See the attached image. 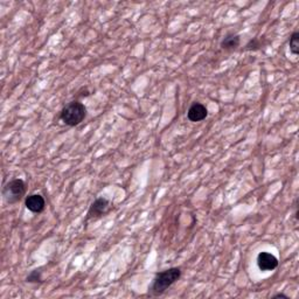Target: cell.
<instances>
[{
    "label": "cell",
    "mask_w": 299,
    "mask_h": 299,
    "mask_svg": "<svg viewBox=\"0 0 299 299\" xmlns=\"http://www.w3.org/2000/svg\"><path fill=\"white\" fill-rule=\"evenodd\" d=\"M180 277L181 270L179 268H170L167 270H164L161 273L157 274V276L154 277L152 284H151L149 289L150 295H163L164 292L167 291V289H170L177 281H179Z\"/></svg>",
    "instance_id": "obj_1"
},
{
    "label": "cell",
    "mask_w": 299,
    "mask_h": 299,
    "mask_svg": "<svg viewBox=\"0 0 299 299\" xmlns=\"http://www.w3.org/2000/svg\"><path fill=\"white\" fill-rule=\"evenodd\" d=\"M28 283H40L42 281V273L40 270H33L26 278Z\"/></svg>",
    "instance_id": "obj_10"
},
{
    "label": "cell",
    "mask_w": 299,
    "mask_h": 299,
    "mask_svg": "<svg viewBox=\"0 0 299 299\" xmlns=\"http://www.w3.org/2000/svg\"><path fill=\"white\" fill-rule=\"evenodd\" d=\"M240 46V36L236 34H228L221 42V48L231 50Z\"/></svg>",
    "instance_id": "obj_8"
},
{
    "label": "cell",
    "mask_w": 299,
    "mask_h": 299,
    "mask_svg": "<svg viewBox=\"0 0 299 299\" xmlns=\"http://www.w3.org/2000/svg\"><path fill=\"white\" fill-rule=\"evenodd\" d=\"M26 193V185L21 179L11 180L5 185L2 190V197L8 204H14L22 199Z\"/></svg>",
    "instance_id": "obj_3"
},
{
    "label": "cell",
    "mask_w": 299,
    "mask_h": 299,
    "mask_svg": "<svg viewBox=\"0 0 299 299\" xmlns=\"http://www.w3.org/2000/svg\"><path fill=\"white\" fill-rule=\"evenodd\" d=\"M87 116V109L85 104L79 100H73L63 107L60 118L66 125L76 126L85 120Z\"/></svg>",
    "instance_id": "obj_2"
},
{
    "label": "cell",
    "mask_w": 299,
    "mask_h": 299,
    "mask_svg": "<svg viewBox=\"0 0 299 299\" xmlns=\"http://www.w3.org/2000/svg\"><path fill=\"white\" fill-rule=\"evenodd\" d=\"M257 267L262 271H271L278 267V260L273 254L263 251L257 256Z\"/></svg>",
    "instance_id": "obj_5"
},
{
    "label": "cell",
    "mask_w": 299,
    "mask_h": 299,
    "mask_svg": "<svg viewBox=\"0 0 299 299\" xmlns=\"http://www.w3.org/2000/svg\"><path fill=\"white\" fill-rule=\"evenodd\" d=\"M258 47H261L260 42H258L257 40H251L247 45V49H258Z\"/></svg>",
    "instance_id": "obj_11"
},
{
    "label": "cell",
    "mask_w": 299,
    "mask_h": 299,
    "mask_svg": "<svg viewBox=\"0 0 299 299\" xmlns=\"http://www.w3.org/2000/svg\"><path fill=\"white\" fill-rule=\"evenodd\" d=\"M110 208H111V204H110L109 200L105 198H99L90 206L88 214H87V220L99 219L104 214H106L110 210Z\"/></svg>",
    "instance_id": "obj_4"
},
{
    "label": "cell",
    "mask_w": 299,
    "mask_h": 299,
    "mask_svg": "<svg viewBox=\"0 0 299 299\" xmlns=\"http://www.w3.org/2000/svg\"><path fill=\"white\" fill-rule=\"evenodd\" d=\"M25 204L27 209L31 210L32 213H41L46 207L45 199L40 194H31L29 197H27Z\"/></svg>",
    "instance_id": "obj_6"
},
{
    "label": "cell",
    "mask_w": 299,
    "mask_h": 299,
    "mask_svg": "<svg viewBox=\"0 0 299 299\" xmlns=\"http://www.w3.org/2000/svg\"><path fill=\"white\" fill-rule=\"evenodd\" d=\"M273 298H284V299H290V297L284 294H276L275 296H273Z\"/></svg>",
    "instance_id": "obj_12"
},
{
    "label": "cell",
    "mask_w": 299,
    "mask_h": 299,
    "mask_svg": "<svg viewBox=\"0 0 299 299\" xmlns=\"http://www.w3.org/2000/svg\"><path fill=\"white\" fill-rule=\"evenodd\" d=\"M290 52L294 55H298L299 54V33H294L290 38Z\"/></svg>",
    "instance_id": "obj_9"
},
{
    "label": "cell",
    "mask_w": 299,
    "mask_h": 299,
    "mask_svg": "<svg viewBox=\"0 0 299 299\" xmlns=\"http://www.w3.org/2000/svg\"><path fill=\"white\" fill-rule=\"evenodd\" d=\"M208 116L207 107L201 103H194L188 109L187 117L191 122H201Z\"/></svg>",
    "instance_id": "obj_7"
}]
</instances>
